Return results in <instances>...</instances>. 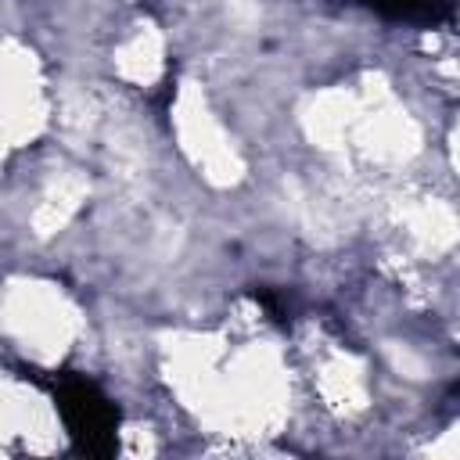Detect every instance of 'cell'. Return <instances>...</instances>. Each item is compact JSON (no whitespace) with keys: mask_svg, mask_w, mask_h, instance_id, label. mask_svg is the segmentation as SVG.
I'll list each match as a JSON object with an SVG mask.
<instances>
[{"mask_svg":"<svg viewBox=\"0 0 460 460\" xmlns=\"http://www.w3.org/2000/svg\"><path fill=\"white\" fill-rule=\"evenodd\" d=\"M58 410L65 417V428L72 438H79L83 449L90 453H104L111 446V431H115V410L111 402L90 385V381H65L58 388Z\"/></svg>","mask_w":460,"mask_h":460,"instance_id":"cell-1","label":"cell"}]
</instances>
